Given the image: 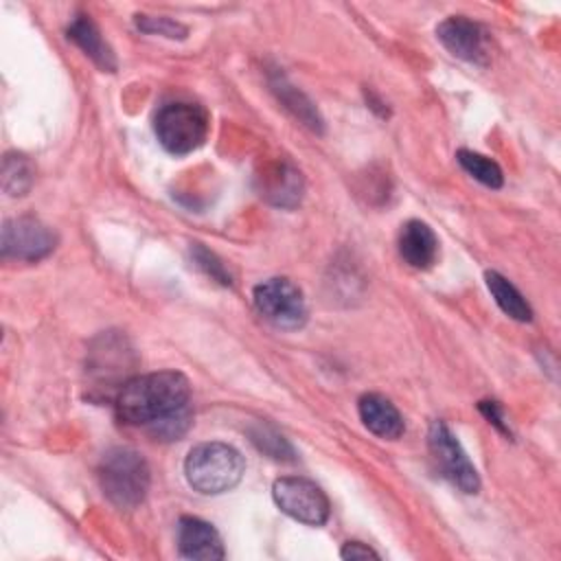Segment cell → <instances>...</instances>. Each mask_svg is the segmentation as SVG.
I'll list each match as a JSON object with an SVG mask.
<instances>
[{"label": "cell", "mask_w": 561, "mask_h": 561, "mask_svg": "<svg viewBox=\"0 0 561 561\" xmlns=\"http://www.w3.org/2000/svg\"><path fill=\"white\" fill-rule=\"evenodd\" d=\"M121 423L147 430L156 440H178L191 427V383L178 370L127 379L114 399Z\"/></svg>", "instance_id": "1"}, {"label": "cell", "mask_w": 561, "mask_h": 561, "mask_svg": "<svg viewBox=\"0 0 561 561\" xmlns=\"http://www.w3.org/2000/svg\"><path fill=\"white\" fill-rule=\"evenodd\" d=\"M103 495L121 511H134L147 497L151 471L142 454L129 447H114L99 462Z\"/></svg>", "instance_id": "2"}, {"label": "cell", "mask_w": 561, "mask_h": 561, "mask_svg": "<svg viewBox=\"0 0 561 561\" xmlns=\"http://www.w3.org/2000/svg\"><path fill=\"white\" fill-rule=\"evenodd\" d=\"M245 471L243 456L228 443H199L184 460L186 482L204 495H219L234 489Z\"/></svg>", "instance_id": "3"}, {"label": "cell", "mask_w": 561, "mask_h": 561, "mask_svg": "<svg viewBox=\"0 0 561 561\" xmlns=\"http://www.w3.org/2000/svg\"><path fill=\"white\" fill-rule=\"evenodd\" d=\"M210 121L202 105L175 101L160 107L153 118V131L164 151L186 156L199 149L208 138Z\"/></svg>", "instance_id": "4"}, {"label": "cell", "mask_w": 561, "mask_h": 561, "mask_svg": "<svg viewBox=\"0 0 561 561\" xmlns=\"http://www.w3.org/2000/svg\"><path fill=\"white\" fill-rule=\"evenodd\" d=\"M256 311L274 327L296 331L307 322V302L296 283L283 276L265 278L252 289Z\"/></svg>", "instance_id": "5"}, {"label": "cell", "mask_w": 561, "mask_h": 561, "mask_svg": "<svg viewBox=\"0 0 561 561\" xmlns=\"http://www.w3.org/2000/svg\"><path fill=\"white\" fill-rule=\"evenodd\" d=\"M276 506L291 519L307 526H322L329 519L331 504L324 491L300 476H283L272 484Z\"/></svg>", "instance_id": "6"}, {"label": "cell", "mask_w": 561, "mask_h": 561, "mask_svg": "<svg viewBox=\"0 0 561 561\" xmlns=\"http://www.w3.org/2000/svg\"><path fill=\"white\" fill-rule=\"evenodd\" d=\"M57 245V232L42 219L22 215L7 219L2 226L0 252L4 259H18L35 263L48 256Z\"/></svg>", "instance_id": "7"}, {"label": "cell", "mask_w": 561, "mask_h": 561, "mask_svg": "<svg viewBox=\"0 0 561 561\" xmlns=\"http://www.w3.org/2000/svg\"><path fill=\"white\" fill-rule=\"evenodd\" d=\"M427 443L440 473L451 484H456L462 493H478L480 476L471 465V460L467 458L465 449L460 447L458 438L451 434V430L443 421H432L427 432Z\"/></svg>", "instance_id": "8"}, {"label": "cell", "mask_w": 561, "mask_h": 561, "mask_svg": "<svg viewBox=\"0 0 561 561\" xmlns=\"http://www.w3.org/2000/svg\"><path fill=\"white\" fill-rule=\"evenodd\" d=\"M438 42L458 59L484 66L489 61L486 33L482 26L465 15H449L436 26Z\"/></svg>", "instance_id": "9"}, {"label": "cell", "mask_w": 561, "mask_h": 561, "mask_svg": "<svg viewBox=\"0 0 561 561\" xmlns=\"http://www.w3.org/2000/svg\"><path fill=\"white\" fill-rule=\"evenodd\" d=\"M178 552L193 561H219L226 557L217 528L191 515H184L178 522Z\"/></svg>", "instance_id": "10"}, {"label": "cell", "mask_w": 561, "mask_h": 561, "mask_svg": "<svg viewBox=\"0 0 561 561\" xmlns=\"http://www.w3.org/2000/svg\"><path fill=\"white\" fill-rule=\"evenodd\" d=\"M259 182H261L259 184L261 197H265L274 206L294 208L302 199V191H305L302 175L294 164L285 160L267 164L259 175Z\"/></svg>", "instance_id": "11"}, {"label": "cell", "mask_w": 561, "mask_h": 561, "mask_svg": "<svg viewBox=\"0 0 561 561\" xmlns=\"http://www.w3.org/2000/svg\"><path fill=\"white\" fill-rule=\"evenodd\" d=\"M399 254L414 270L432 267L438 256V239L434 230L421 219L405 221L399 232Z\"/></svg>", "instance_id": "12"}, {"label": "cell", "mask_w": 561, "mask_h": 561, "mask_svg": "<svg viewBox=\"0 0 561 561\" xmlns=\"http://www.w3.org/2000/svg\"><path fill=\"white\" fill-rule=\"evenodd\" d=\"M357 410H359V419L366 425V430H370L379 438L397 440L405 430L403 416L397 410V405L379 392L362 394L357 401Z\"/></svg>", "instance_id": "13"}, {"label": "cell", "mask_w": 561, "mask_h": 561, "mask_svg": "<svg viewBox=\"0 0 561 561\" xmlns=\"http://www.w3.org/2000/svg\"><path fill=\"white\" fill-rule=\"evenodd\" d=\"M68 39H72L85 57L94 61L103 72H114L116 70V57L107 42L103 39L99 26L90 20V15H77L70 26H68Z\"/></svg>", "instance_id": "14"}, {"label": "cell", "mask_w": 561, "mask_h": 561, "mask_svg": "<svg viewBox=\"0 0 561 561\" xmlns=\"http://www.w3.org/2000/svg\"><path fill=\"white\" fill-rule=\"evenodd\" d=\"M484 280H486V287L493 296V300L497 302V307L513 320L517 322H530L533 320V309L530 305L526 302V298L519 294V289L506 278L502 276L500 272L495 270H489L484 274Z\"/></svg>", "instance_id": "15"}, {"label": "cell", "mask_w": 561, "mask_h": 561, "mask_svg": "<svg viewBox=\"0 0 561 561\" xmlns=\"http://www.w3.org/2000/svg\"><path fill=\"white\" fill-rule=\"evenodd\" d=\"M272 88H274V92L278 94L280 103H283L302 125H307V127L313 129V131H322V118H320L316 105H313L298 88H294L283 75H278V77L272 81Z\"/></svg>", "instance_id": "16"}, {"label": "cell", "mask_w": 561, "mask_h": 561, "mask_svg": "<svg viewBox=\"0 0 561 561\" xmlns=\"http://www.w3.org/2000/svg\"><path fill=\"white\" fill-rule=\"evenodd\" d=\"M35 182L33 162L22 153H7L2 160V188L11 197H22Z\"/></svg>", "instance_id": "17"}, {"label": "cell", "mask_w": 561, "mask_h": 561, "mask_svg": "<svg viewBox=\"0 0 561 561\" xmlns=\"http://www.w3.org/2000/svg\"><path fill=\"white\" fill-rule=\"evenodd\" d=\"M458 164L471 175L476 178L480 184L489 186V188H500L504 184V175L502 169L495 160L478 153V151H469V149H460L456 153Z\"/></svg>", "instance_id": "18"}, {"label": "cell", "mask_w": 561, "mask_h": 561, "mask_svg": "<svg viewBox=\"0 0 561 561\" xmlns=\"http://www.w3.org/2000/svg\"><path fill=\"white\" fill-rule=\"evenodd\" d=\"M250 440L270 458L274 460H294V449L291 445L285 440L283 434H278L272 425L259 423L250 430Z\"/></svg>", "instance_id": "19"}, {"label": "cell", "mask_w": 561, "mask_h": 561, "mask_svg": "<svg viewBox=\"0 0 561 561\" xmlns=\"http://www.w3.org/2000/svg\"><path fill=\"white\" fill-rule=\"evenodd\" d=\"M191 254H193V261L197 263V267H199L206 276H210L213 280H217V283L224 285V287H230V285H232L230 272L226 270V265H224L208 248H204L202 243H193Z\"/></svg>", "instance_id": "20"}, {"label": "cell", "mask_w": 561, "mask_h": 561, "mask_svg": "<svg viewBox=\"0 0 561 561\" xmlns=\"http://www.w3.org/2000/svg\"><path fill=\"white\" fill-rule=\"evenodd\" d=\"M136 26L142 31V33H158V35H164L169 39H184L186 37V26L171 20V18H164V15H136Z\"/></svg>", "instance_id": "21"}, {"label": "cell", "mask_w": 561, "mask_h": 561, "mask_svg": "<svg viewBox=\"0 0 561 561\" xmlns=\"http://www.w3.org/2000/svg\"><path fill=\"white\" fill-rule=\"evenodd\" d=\"M478 408H480V412L489 419V423H493L500 432H504V434H511V430H508V423L504 421V414H502V408L495 403V401H480L478 403Z\"/></svg>", "instance_id": "22"}, {"label": "cell", "mask_w": 561, "mask_h": 561, "mask_svg": "<svg viewBox=\"0 0 561 561\" xmlns=\"http://www.w3.org/2000/svg\"><path fill=\"white\" fill-rule=\"evenodd\" d=\"M342 559H379V552H375L370 546L362 541H346L340 550Z\"/></svg>", "instance_id": "23"}]
</instances>
